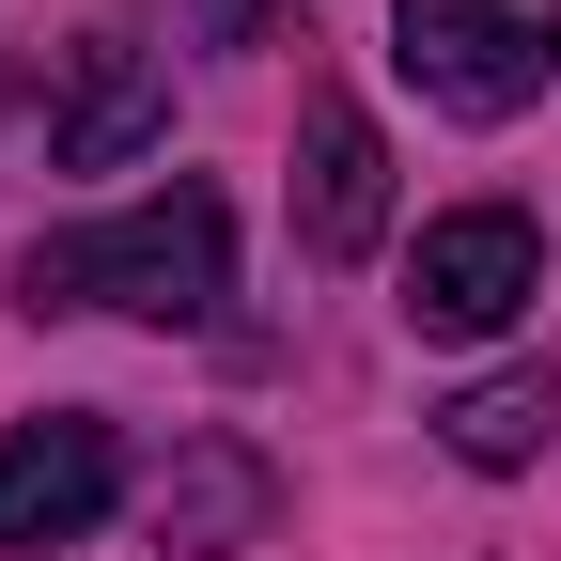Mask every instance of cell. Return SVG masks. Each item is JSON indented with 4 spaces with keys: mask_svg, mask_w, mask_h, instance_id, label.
<instances>
[{
    "mask_svg": "<svg viewBox=\"0 0 561 561\" xmlns=\"http://www.w3.org/2000/svg\"><path fill=\"white\" fill-rule=\"evenodd\" d=\"M530 297H546V234L515 219V203L421 219V250H405V328L421 343H483V328H515Z\"/></svg>",
    "mask_w": 561,
    "mask_h": 561,
    "instance_id": "3",
    "label": "cell"
},
{
    "mask_svg": "<svg viewBox=\"0 0 561 561\" xmlns=\"http://www.w3.org/2000/svg\"><path fill=\"white\" fill-rule=\"evenodd\" d=\"M390 234V140L359 94H297V250L312 265H359Z\"/></svg>",
    "mask_w": 561,
    "mask_h": 561,
    "instance_id": "5",
    "label": "cell"
},
{
    "mask_svg": "<svg viewBox=\"0 0 561 561\" xmlns=\"http://www.w3.org/2000/svg\"><path fill=\"white\" fill-rule=\"evenodd\" d=\"M546 421H561V375H483V390L437 405V437H453L468 468H530V453H546Z\"/></svg>",
    "mask_w": 561,
    "mask_h": 561,
    "instance_id": "8",
    "label": "cell"
},
{
    "mask_svg": "<svg viewBox=\"0 0 561 561\" xmlns=\"http://www.w3.org/2000/svg\"><path fill=\"white\" fill-rule=\"evenodd\" d=\"M390 62L453 125H515L561 79V0H390Z\"/></svg>",
    "mask_w": 561,
    "mask_h": 561,
    "instance_id": "2",
    "label": "cell"
},
{
    "mask_svg": "<svg viewBox=\"0 0 561 561\" xmlns=\"http://www.w3.org/2000/svg\"><path fill=\"white\" fill-rule=\"evenodd\" d=\"M265 515H280V483H265V453H234V437L172 453V483H157V546H172V561H234V546H265Z\"/></svg>",
    "mask_w": 561,
    "mask_h": 561,
    "instance_id": "7",
    "label": "cell"
},
{
    "mask_svg": "<svg viewBox=\"0 0 561 561\" xmlns=\"http://www.w3.org/2000/svg\"><path fill=\"white\" fill-rule=\"evenodd\" d=\"M157 125H172L157 47H79L62 62V110H47V157L62 172H125V157H157Z\"/></svg>",
    "mask_w": 561,
    "mask_h": 561,
    "instance_id": "6",
    "label": "cell"
},
{
    "mask_svg": "<svg viewBox=\"0 0 561 561\" xmlns=\"http://www.w3.org/2000/svg\"><path fill=\"white\" fill-rule=\"evenodd\" d=\"M16 297H32V312L203 328V312L234 297V219H219V187H157V203H125V219H94V234H32Z\"/></svg>",
    "mask_w": 561,
    "mask_h": 561,
    "instance_id": "1",
    "label": "cell"
},
{
    "mask_svg": "<svg viewBox=\"0 0 561 561\" xmlns=\"http://www.w3.org/2000/svg\"><path fill=\"white\" fill-rule=\"evenodd\" d=\"M110 483H125V437L94 405H47L0 437V546H79L110 515Z\"/></svg>",
    "mask_w": 561,
    "mask_h": 561,
    "instance_id": "4",
    "label": "cell"
}]
</instances>
